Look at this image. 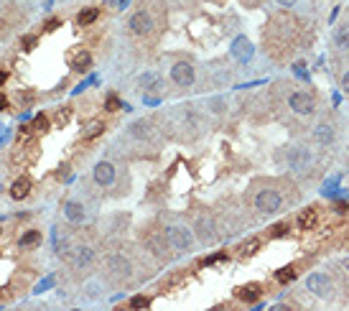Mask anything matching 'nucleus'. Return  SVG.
Listing matches in <instances>:
<instances>
[{
	"instance_id": "nucleus-1",
	"label": "nucleus",
	"mask_w": 349,
	"mask_h": 311,
	"mask_svg": "<svg viewBox=\"0 0 349 311\" xmlns=\"http://www.w3.org/2000/svg\"><path fill=\"white\" fill-rule=\"evenodd\" d=\"M281 204H283V199H281V194L276 189H263L255 197V209L260 214H276L281 209Z\"/></svg>"
},
{
	"instance_id": "nucleus-2",
	"label": "nucleus",
	"mask_w": 349,
	"mask_h": 311,
	"mask_svg": "<svg viewBox=\"0 0 349 311\" xmlns=\"http://www.w3.org/2000/svg\"><path fill=\"white\" fill-rule=\"evenodd\" d=\"M306 291L314 293L316 298H331L334 296V283L329 281L326 273H311L306 278Z\"/></svg>"
},
{
	"instance_id": "nucleus-3",
	"label": "nucleus",
	"mask_w": 349,
	"mask_h": 311,
	"mask_svg": "<svg viewBox=\"0 0 349 311\" xmlns=\"http://www.w3.org/2000/svg\"><path fill=\"white\" fill-rule=\"evenodd\" d=\"M288 105H291V110L296 115H311V112H316V97L311 92H303V90L293 92L288 97Z\"/></svg>"
},
{
	"instance_id": "nucleus-4",
	"label": "nucleus",
	"mask_w": 349,
	"mask_h": 311,
	"mask_svg": "<svg viewBox=\"0 0 349 311\" xmlns=\"http://www.w3.org/2000/svg\"><path fill=\"white\" fill-rule=\"evenodd\" d=\"M168 245L176 248V250H191L194 245V235H191V229L189 227H181V224H173L168 227Z\"/></svg>"
},
{
	"instance_id": "nucleus-5",
	"label": "nucleus",
	"mask_w": 349,
	"mask_h": 311,
	"mask_svg": "<svg viewBox=\"0 0 349 311\" xmlns=\"http://www.w3.org/2000/svg\"><path fill=\"white\" fill-rule=\"evenodd\" d=\"M194 232H197V238L204 243V245H212L217 240V227H214V219L209 214H202L197 219V227H194Z\"/></svg>"
},
{
	"instance_id": "nucleus-6",
	"label": "nucleus",
	"mask_w": 349,
	"mask_h": 311,
	"mask_svg": "<svg viewBox=\"0 0 349 311\" xmlns=\"http://www.w3.org/2000/svg\"><path fill=\"white\" fill-rule=\"evenodd\" d=\"M128 28H130L135 36H148V33L153 31V16H150L148 11H138V13L130 16Z\"/></svg>"
},
{
	"instance_id": "nucleus-7",
	"label": "nucleus",
	"mask_w": 349,
	"mask_h": 311,
	"mask_svg": "<svg viewBox=\"0 0 349 311\" xmlns=\"http://www.w3.org/2000/svg\"><path fill=\"white\" fill-rule=\"evenodd\" d=\"M286 164H288L291 171L301 174L308 164H311V153H308L306 148H288V153H286Z\"/></svg>"
},
{
	"instance_id": "nucleus-8",
	"label": "nucleus",
	"mask_w": 349,
	"mask_h": 311,
	"mask_svg": "<svg viewBox=\"0 0 349 311\" xmlns=\"http://www.w3.org/2000/svg\"><path fill=\"white\" fill-rule=\"evenodd\" d=\"M232 56H235L237 61L247 64L252 56H255V49H252V41L247 36H237L235 41H232Z\"/></svg>"
},
{
	"instance_id": "nucleus-9",
	"label": "nucleus",
	"mask_w": 349,
	"mask_h": 311,
	"mask_svg": "<svg viewBox=\"0 0 349 311\" xmlns=\"http://www.w3.org/2000/svg\"><path fill=\"white\" fill-rule=\"evenodd\" d=\"M171 80H173L179 87H189V85L194 82V66H191L189 61H179V64H173V69H171Z\"/></svg>"
},
{
	"instance_id": "nucleus-10",
	"label": "nucleus",
	"mask_w": 349,
	"mask_h": 311,
	"mask_svg": "<svg viewBox=\"0 0 349 311\" xmlns=\"http://www.w3.org/2000/svg\"><path fill=\"white\" fill-rule=\"evenodd\" d=\"M107 268H110V273H115V276H130V270H133V265H130V260L125 258V255H118V253H115V255H110L107 258Z\"/></svg>"
},
{
	"instance_id": "nucleus-11",
	"label": "nucleus",
	"mask_w": 349,
	"mask_h": 311,
	"mask_svg": "<svg viewBox=\"0 0 349 311\" xmlns=\"http://www.w3.org/2000/svg\"><path fill=\"white\" fill-rule=\"evenodd\" d=\"M95 181H97L100 186H110V184L115 181V166H112L110 161H100V164L95 166Z\"/></svg>"
},
{
	"instance_id": "nucleus-12",
	"label": "nucleus",
	"mask_w": 349,
	"mask_h": 311,
	"mask_svg": "<svg viewBox=\"0 0 349 311\" xmlns=\"http://www.w3.org/2000/svg\"><path fill=\"white\" fill-rule=\"evenodd\" d=\"M64 217H66L71 224H82V222L87 219V209H84V204H79V202H66V204H64Z\"/></svg>"
},
{
	"instance_id": "nucleus-13",
	"label": "nucleus",
	"mask_w": 349,
	"mask_h": 311,
	"mask_svg": "<svg viewBox=\"0 0 349 311\" xmlns=\"http://www.w3.org/2000/svg\"><path fill=\"white\" fill-rule=\"evenodd\" d=\"M314 140L319 145H331L334 143V125L331 123H319L314 128Z\"/></svg>"
},
{
	"instance_id": "nucleus-14",
	"label": "nucleus",
	"mask_w": 349,
	"mask_h": 311,
	"mask_svg": "<svg viewBox=\"0 0 349 311\" xmlns=\"http://www.w3.org/2000/svg\"><path fill=\"white\" fill-rule=\"evenodd\" d=\"M331 41H334V46H336L339 51H349V23H341V26L334 28Z\"/></svg>"
},
{
	"instance_id": "nucleus-15",
	"label": "nucleus",
	"mask_w": 349,
	"mask_h": 311,
	"mask_svg": "<svg viewBox=\"0 0 349 311\" xmlns=\"http://www.w3.org/2000/svg\"><path fill=\"white\" fill-rule=\"evenodd\" d=\"M140 87L145 92H150V95H158L163 90V80L158 74H145V76H140Z\"/></svg>"
},
{
	"instance_id": "nucleus-16",
	"label": "nucleus",
	"mask_w": 349,
	"mask_h": 311,
	"mask_svg": "<svg viewBox=\"0 0 349 311\" xmlns=\"http://www.w3.org/2000/svg\"><path fill=\"white\" fill-rule=\"evenodd\" d=\"M28 191H31V179H28V176H21V179H16V181L11 184V197H13V199L28 197Z\"/></svg>"
},
{
	"instance_id": "nucleus-17",
	"label": "nucleus",
	"mask_w": 349,
	"mask_h": 311,
	"mask_svg": "<svg viewBox=\"0 0 349 311\" xmlns=\"http://www.w3.org/2000/svg\"><path fill=\"white\" fill-rule=\"evenodd\" d=\"M260 286L257 283H247V286H240L237 291H235V296L240 298V301H247V303H252V301H257V296H260Z\"/></svg>"
},
{
	"instance_id": "nucleus-18",
	"label": "nucleus",
	"mask_w": 349,
	"mask_h": 311,
	"mask_svg": "<svg viewBox=\"0 0 349 311\" xmlns=\"http://www.w3.org/2000/svg\"><path fill=\"white\" fill-rule=\"evenodd\" d=\"M92 258H95V253H92L90 248H76V250L71 253V263H74V268H87V265L92 263Z\"/></svg>"
},
{
	"instance_id": "nucleus-19",
	"label": "nucleus",
	"mask_w": 349,
	"mask_h": 311,
	"mask_svg": "<svg viewBox=\"0 0 349 311\" xmlns=\"http://www.w3.org/2000/svg\"><path fill=\"white\" fill-rule=\"evenodd\" d=\"M41 232H38V229H28V232H23V238H21V248L23 250H31V248H38V245H41Z\"/></svg>"
},
{
	"instance_id": "nucleus-20",
	"label": "nucleus",
	"mask_w": 349,
	"mask_h": 311,
	"mask_svg": "<svg viewBox=\"0 0 349 311\" xmlns=\"http://www.w3.org/2000/svg\"><path fill=\"white\" fill-rule=\"evenodd\" d=\"M316 224V209H303L298 214V229L301 232H308V229H314Z\"/></svg>"
},
{
	"instance_id": "nucleus-21",
	"label": "nucleus",
	"mask_w": 349,
	"mask_h": 311,
	"mask_svg": "<svg viewBox=\"0 0 349 311\" xmlns=\"http://www.w3.org/2000/svg\"><path fill=\"white\" fill-rule=\"evenodd\" d=\"M90 64H92V56H90V51H79L74 59H71V69L74 71H87L90 69Z\"/></svg>"
},
{
	"instance_id": "nucleus-22",
	"label": "nucleus",
	"mask_w": 349,
	"mask_h": 311,
	"mask_svg": "<svg viewBox=\"0 0 349 311\" xmlns=\"http://www.w3.org/2000/svg\"><path fill=\"white\" fill-rule=\"evenodd\" d=\"M145 245L156 253V255H166V240H161V235H156V232L145 238Z\"/></svg>"
},
{
	"instance_id": "nucleus-23",
	"label": "nucleus",
	"mask_w": 349,
	"mask_h": 311,
	"mask_svg": "<svg viewBox=\"0 0 349 311\" xmlns=\"http://www.w3.org/2000/svg\"><path fill=\"white\" fill-rule=\"evenodd\" d=\"M130 130H133V135L135 138H150L153 133H150V123L148 120H138V123H133L130 125Z\"/></svg>"
},
{
	"instance_id": "nucleus-24",
	"label": "nucleus",
	"mask_w": 349,
	"mask_h": 311,
	"mask_svg": "<svg viewBox=\"0 0 349 311\" xmlns=\"http://www.w3.org/2000/svg\"><path fill=\"white\" fill-rule=\"evenodd\" d=\"M276 281H278V283H291V281H296V270H293V265H286V268L276 270Z\"/></svg>"
},
{
	"instance_id": "nucleus-25",
	"label": "nucleus",
	"mask_w": 349,
	"mask_h": 311,
	"mask_svg": "<svg viewBox=\"0 0 349 311\" xmlns=\"http://www.w3.org/2000/svg\"><path fill=\"white\" fill-rule=\"evenodd\" d=\"M97 16H100L97 8H87V11H82V13H79V26H90V23H95Z\"/></svg>"
},
{
	"instance_id": "nucleus-26",
	"label": "nucleus",
	"mask_w": 349,
	"mask_h": 311,
	"mask_svg": "<svg viewBox=\"0 0 349 311\" xmlns=\"http://www.w3.org/2000/svg\"><path fill=\"white\" fill-rule=\"evenodd\" d=\"M102 130H105V125H102L100 120H95V123H90V125H87V130H84V138H87V140H92V138H97Z\"/></svg>"
},
{
	"instance_id": "nucleus-27",
	"label": "nucleus",
	"mask_w": 349,
	"mask_h": 311,
	"mask_svg": "<svg viewBox=\"0 0 349 311\" xmlns=\"http://www.w3.org/2000/svg\"><path fill=\"white\" fill-rule=\"evenodd\" d=\"M148 303H150V301H148L145 296H133V298H130V308H145Z\"/></svg>"
},
{
	"instance_id": "nucleus-28",
	"label": "nucleus",
	"mask_w": 349,
	"mask_h": 311,
	"mask_svg": "<svg viewBox=\"0 0 349 311\" xmlns=\"http://www.w3.org/2000/svg\"><path fill=\"white\" fill-rule=\"evenodd\" d=\"M46 118H44V115H36V120H33V128L31 130H46Z\"/></svg>"
},
{
	"instance_id": "nucleus-29",
	"label": "nucleus",
	"mask_w": 349,
	"mask_h": 311,
	"mask_svg": "<svg viewBox=\"0 0 349 311\" xmlns=\"http://www.w3.org/2000/svg\"><path fill=\"white\" fill-rule=\"evenodd\" d=\"M33 46H36V36H23V49L31 51Z\"/></svg>"
},
{
	"instance_id": "nucleus-30",
	"label": "nucleus",
	"mask_w": 349,
	"mask_h": 311,
	"mask_svg": "<svg viewBox=\"0 0 349 311\" xmlns=\"http://www.w3.org/2000/svg\"><path fill=\"white\" fill-rule=\"evenodd\" d=\"M257 248H260V243H257V240H250V243L245 245V255H252Z\"/></svg>"
},
{
	"instance_id": "nucleus-31",
	"label": "nucleus",
	"mask_w": 349,
	"mask_h": 311,
	"mask_svg": "<svg viewBox=\"0 0 349 311\" xmlns=\"http://www.w3.org/2000/svg\"><path fill=\"white\" fill-rule=\"evenodd\" d=\"M120 107V100L118 97H107V110H118Z\"/></svg>"
},
{
	"instance_id": "nucleus-32",
	"label": "nucleus",
	"mask_w": 349,
	"mask_h": 311,
	"mask_svg": "<svg viewBox=\"0 0 349 311\" xmlns=\"http://www.w3.org/2000/svg\"><path fill=\"white\" fill-rule=\"evenodd\" d=\"M286 229H288V224H286V222H283V224H276V227H273V235H278V238H281V235H286Z\"/></svg>"
},
{
	"instance_id": "nucleus-33",
	"label": "nucleus",
	"mask_w": 349,
	"mask_h": 311,
	"mask_svg": "<svg viewBox=\"0 0 349 311\" xmlns=\"http://www.w3.org/2000/svg\"><path fill=\"white\" fill-rule=\"evenodd\" d=\"M341 90H344V92L349 95V71H346V74L341 76Z\"/></svg>"
},
{
	"instance_id": "nucleus-34",
	"label": "nucleus",
	"mask_w": 349,
	"mask_h": 311,
	"mask_svg": "<svg viewBox=\"0 0 349 311\" xmlns=\"http://www.w3.org/2000/svg\"><path fill=\"white\" fill-rule=\"evenodd\" d=\"M278 6H281V8H293L296 0H278Z\"/></svg>"
},
{
	"instance_id": "nucleus-35",
	"label": "nucleus",
	"mask_w": 349,
	"mask_h": 311,
	"mask_svg": "<svg viewBox=\"0 0 349 311\" xmlns=\"http://www.w3.org/2000/svg\"><path fill=\"white\" fill-rule=\"evenodd\" d=\"M46 28H49V31H54V28H59V21H56V18H54V21H49V23H46Z\"/></svg>"
},
{
	"instance_id": "nucleus-36",
	"label": "nucleus",
	"mask_w": 349,
	"mask_h": 311,
	"mask_svg": "<svg viewBox=\"0 0 349 311\" xmlns=\"http://www.w3.org/2000/svg\"><path fill=\"white\" fill-rule=\"evenodd\" d=\"M6 107H8V100H6L3 95H0V110H6Z\"/></svg>"
},
{
	"instance_id": "nucleus-37",
	"label": "nucleus",
	"mask_w": 349,
	"mask_h": 311,
	"mask_svg": "<svg viewBox=\"0 0 349 311\" xmlns=\"http://www.w3.org/2000/svg\"><path fill=\"white\" fill-rule=\"evenodd\" d=\"M6 76H8V74H6L3 69H0V82H3V80H6Z\"/></svg>"
},
{
	"instance_id": "nucleus-38",
	"label": "nucleus",
	"mask_w": 349,
	"mask_h": 311,
	"mask_svg": "<svg viewBox=\"0 0 349 311\" xmlns=\"http://www.w3.org/2000/svg\"><path fill=\"white\" fill-rule=\"evenodd\" d=\"M344 268H346V270H349V260H346V263H344Z\"/></svg>"
}]
</instances>
